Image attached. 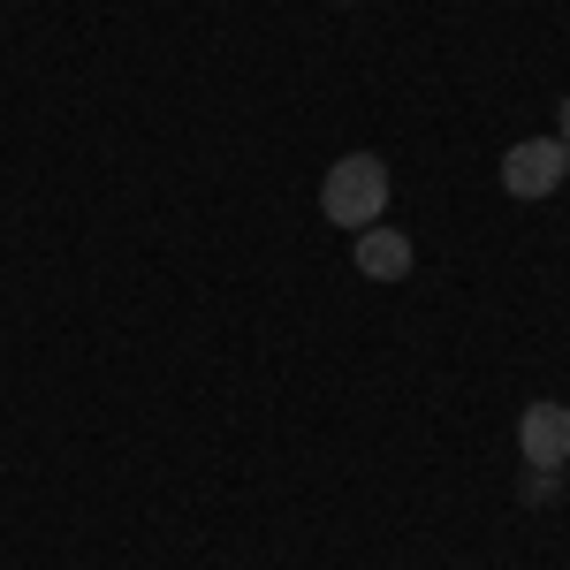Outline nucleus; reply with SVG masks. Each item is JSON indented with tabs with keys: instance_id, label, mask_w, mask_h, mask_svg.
<instances>
[{
	"instance_id": "nucleus-3",
	"label": "nucleus",
	"mask_w": 570,
	"mask_h": 570,
	"mask_svg": "<svg viewBox=\"0 0 570 570\" xmlns=\"http://www.w3.org/2000/svg\"><path fill=\"white\" fill-rule=\"evenodd\" d=\"M518 449H525L532 472H563V464H570V403H556V395L525 403V419H518Z\"/></svg>"
},
{
	"instance_id": "nucleus-1",
	"label": "nucleus",
	"mask_w": 570,
	"mask_h": 570,
	"mask_svg": "<svg viewBox=\"0 0 570 570\" xmlns=\"http://www.w3.org/2000/svg\"><path fill=\"white\" fill-rule=\"evenodd\" d=\"M320 214L335 220V228H373V220L389 214V160H373V153H343L327 183H320Z\"/></svg>"
},
{
	"instance_id": "nucleus-2",
	"label": "nucleus",
	"mask_w": 570,
	"mask_h": 570,
	"mask_svg": "<svg viewBox=\"0 0 570 570\" xmlns=\"http://www.w3.org/2000/svg\"><path fill=\"white\" fill-rule=\"evenodd\" d=\"M563 176H570V145L563 137H525V145L502 153V190H510V198H556Z\"/></svg>"
},
{
	"instance_id": "nucleus-5",
	"label": "nucleus",
	"mask_w": 570,
	"mask_h": 570,
	"mask_svg": "<svg viewBox=\"0 0 570 570\" xmlns=\"http://www.w3.org/2000/svg\"><path fill=\"white\" fill-rule=\"evenodd\" d=\"M556 122H563V130H556V137H563V145H570V91H563V107H556Z\"/></svg>"
},
{
	"instance_id": "nucleus-4",
	"label": "nucleus",
	"mask_w": 570,
	"mask_h": 570,
	"mask_svg": "<svg viewBox=\"0 0 570 570\" xmlns=\"http://www.w3.org/2000/svg\"><path fill=\"white\" fill-rule=\"evenodd\" d=\"M351 259H357V274H365V282H403V274H411V236L373 220V228H357Z\"/></svg>"
}]
</instances>
